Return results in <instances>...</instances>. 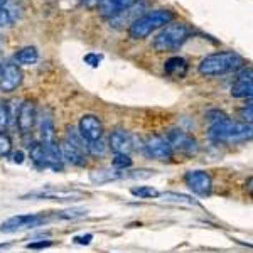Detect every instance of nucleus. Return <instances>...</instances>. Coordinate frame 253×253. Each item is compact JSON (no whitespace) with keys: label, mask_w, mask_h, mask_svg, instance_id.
Here are the masks:
<instances>
[{"label":"nucleus","mask_w":253,"mask_h":253,"mask_svg":"<svg viewBox=\"0 0 253 253\" xmlns=\"http://www.w3.org/2000/svg\"><path fill=\"white\" fill-rule=\"evenodd\" d=\"M243 66V58L233 51H221L208 54L205 59L199 63L198 71L203 76H221L233 73L238 68Z\"/></svg>","instance_id":"1"},{"label":"nucleus","mask_w":253,"mask_h":253,"mask_svg":"<svg viewBox=\"0 0 253 253\" xmlns=\"http://www.w3.org/2000/svg\"><path fill=\"white\" fill-rule=\"evenodd\" d=\"M172 19H174V14L169 9L150 10L133 20L132 26L128 27V36L137 41L145 39V38H149L154 31L161 29V27L167 26L169 22H172Z\"/></svg>","instance_id":"2"},{"label":"nucleus","mask_w":253,"mask_h":253,"mask_svg":"<svg viewBox=\"0 0 253 253\" xmlns=\"http://www.w3.org/2000/svg\"><path fill=\"white\" fill-rule=\"evenodd\" d=\"M191 29L186 22H169L164 26L159 34L154 38L152 46L157 52H167V51H175L189 39Z\"/></svg>","instance_id":"3"},{"label":"nucleus","mask_w":253,"mask_h":253,"mask_svg":"<svg viewBox=\"0 0 253 253\" xmlns=\"http://www.w3.org/2000/svg\"><path fill=\"white\" fill-rule=\"evenodd\" d=\"M210 137L216 142H242L252 137V125L223 118L210 126Z\"/></svg>","instance_id":"4"},{"label":"nucleus","mask_w":253,"mask_h":253,"mask_svg":"<svg viewBox=\"0 0 253 253\" xmlns=\"http://www.w3.org/2000/svg\"><path fill=\"white\" fill-rule=\"evenodd\" d=\"M167 144L170 145L172 152H179V154H186V156H196L199 150L198 142L193 135H189L187 132L181 128H172L167 132L166 135Z\"/></svg>","instance_id":"5"},{"label":"nucleus","mask_w":253,"mask_h":253,"mask_svg":"<svg viewBox=\"0 0 253 253\" xmlns=\"http://www.w3.org/2000/svg\"><path fill=\"white\" fill-rule=\"evenodd\" d=\"M83 191L78 189H61V187H47V189H41L22 196V199L34 198V199H51V201H80L84 198Z\"/></svg>","instance_id":"6"},{"label":"nucleus","mask_w":253,"mask_h":253,"mask_svg":"<svg viewBox=\"0 0 253 253\" xmlns=\"http://www.w3.org/2000/svg\"><path fill=\"white\" fill-rule=\"evenodd\" d=\"M47 218L42 214H19L5 219L0 226V233H14L19 230H27V228H36L46 223Z\"/></svg>","instance_id":"7"},{"label":"nucleus","mask_w":253,"mask_h":253,"mask_svg":"<svg viewBox=\"0 0 253 253\" xmlns=\"http://www.w3.org/2000/svg\"><path fill=\"white\" fill-rule=\"evenodd\" d=\"M22 71L17 64L14 63H0V91L2 93H12L15 91L20 83H22Z\"/></svg>","instance_id":"8"},{"label":"nucleus","mask_w":253,"mask_h":253,"mask_svg":"<svg viewBox=\"0 0 253 253\" xmlns=\"http://www.w3.org/2000/svg\"><path fill=\"white\" fill-rule=\"evenodd\" d=\"M184 182L194 194L199 196H208L213 189V179L206 170H189L184 175Z\"/></svg>","instance_id":"9"},{"label":"nucleus","mask_w":253,"mask_h":253,"mask_svg":"<svg viewBox=\"0 0 253 253\" xmlns=\"http://www.w3.org/2000/svg\"><path fill=\"white\" fill-rule=\"evenodd\" d=\"M17 126H19V132L22 135H27V133L32 132L34 128L36 122H38V108H36L34 101H22V105H19L17 110Z\"/></svg>","instance_id":"10"},{"label":"nucleus","mask_w":253,"mask_h":253,"mask_svg":"<svg viewBox=\"0 0 253 253\" xmlns=\"http://www.w3.org/2000/svg\"><path fill=\"white\" fill-rule=\"evenodd\" d=\"M80 135L84 138V142H95L103 137V124L96 115H83L78 125Z\"/></svg>","instance_id":"11"},{"label":"nucleus","mask_w":253,"mask_h":253,"mask_svg":"<svg viewBox=\"0 0 253 253\" xmlns=\"http://www.w3.org/2000/svg\"><path fill=\"white\" fill-rule=\"evenodd\" d=\"M145 150L152 159L156 161H170L172 159V149L167 144L166 137L162 135H150L145 140Z\"/></svg>","instance_id":"12"},{"label":"nucleus","mask_w":253,"mask_h":253,"mask_svg":"<svg viewBox=\"0 0 253 253\" xmlns=\"http://www.w3.org/2000/svg\"><path fill=\"white\" fill-rule=\"evenodd\" d=\"M108 147L112 149L113 154H118V156H128L133 150V138L128 132L125 130H113L110 133V140H108Z\"/></svg>","instance_id":"13"},{"label":"nucleus","mask_w":253,"mask_h":253,"mask_svg":"<svg viewBox=\"0 0 253 253\" xmlns=\"http://www.w3.org/2000/svg\"><path fill=\"white\" fill-rule=\"evenodd\" d=\"M138 3V0H101L96 5L98 14L103 19H113L117 17L120 12H124L128 7Z\"/></svg>","instance_id":"14"},{"label":"nucleus","mask_w":253,"mask_h":253,"mask_svg":"<svg viewBox=\"0 0 253 253\" xmlns=\"http://www.w3.org/2000/svg\"><path fill=\"white\" fill-rule=\"evenodd\" d=\"M253 95V80H252V68H245L235 80L231 86V96L235 98H248Z\"/></svg>","instance_id":"15"},{"label":"nucleus","mask_w":253,"mask_h":253,"mask_svg":"<svg viewBox=\"0 0 253 253\" xmlns=\"http://www.w3.org/2000/svg\"><path fill=\"white\" fill-rule=\"evenodd\" d=\"M59 150H61V157H63V161L68 162V164L76 166V167H83L84 164H86V152L80 150L78 147H75L71 142H68L66 138L61 140Z\"/></svg>","instance_id":"16"},{"label":"nucleus","mask_w":253,"mask_h":253,"mask_svg":"<svg viewBox=\"0 0 253 253\" xmlns=\"http://www.w3.org/2000/svg\"><path fill=\"white\" fill-rule=\"evenodd\" d=\"M39 118V137L41 144H49L54 142V122H52V115L49 110H44L42 115Z\"/></svg>","instance_id":"17"},{"label":"nucleus","mask_w":253,"mask_h":253,"mask_svg":"<svg viewBox=\"0 0 253 253\" xmlns=\"http://www.w3.org/2000/svg\"><path fill=\"white\" fill-rule=\"evenodd\" d=\"M142 10H144V7L137 5V3H135V5H132V7H128V9H125L124 12H120L117 17L110 19V24H112L113 27H122L124 24H128V27H130L133 20L140 17Z\"/></svg>","instance_id":"18"},{"label":"nucleus","mask_w":253,"mask_h":253,"mask_svg":"<svg viewBox=\"0 0 253 253\" xmlns=\"http://www.w3.org/2000/svg\"><path fill=\"white\" fill-rule=\"evenodd\" d=\"M187 68H189L187 66V61L184 58H179V56L167 59L164 63L166 75L172 76V78H184L187 75Z\"/></svg>","instance_id":"19"},{"label":"nucleus","mask_w":253,"mask_h":253,"mask_svg":"<svg viewBox=\"0 0 253 253\" xmlns=\"http://www.w3.org/2000/svg\"><path fill=\"white\" fill-rule=\"evenodd\" d=\"M44 145V154H46V167H51V169H63V157H61V150L59 145L56 142H49V144H42Z\"/></svg>","instance_id":"20"},{"label":"nucleus","mask_w":253,"mask_h":253,"mask_svg":"<svg viewBox=\"0 0 253 253\" xmlns=\"http://www.w3.org/2000/svg\"><path fill=\"white\" fill-rule=\"evenodd\" d=\"M124 177L118 169H96L89 172V181L95 182V184H107V182L117 181V179Z\"/></svg>","instance_id":"21"},{"label":"nucleus","mask_w":253,"mask_h":253,"mask_svg":"<svg viewBox=\"0 0 253 253\" xmlns=\"http://www.w3.org/2000/svg\"><path fill=\"white\" fill-rule=\"evenodd\" d=\"M39 59V52L34 46H27L22 47L20 51L15 52V61L19 64H24V66H31V64H36Z\"/></svg>","instance_id":"22"},{"label":"nucleus","mask_w":253,"mask_h":253,"mask_svg":"<svg viewBox=\"0 0 253 253\" xmlns=\"http://www.w3.org/2000/svg\"><path fill=\"white\" fill-rule=\"evenodd\" d=\"M29 157L38 167H46V154H44V145L41 142H34L29 145Z\"/></svg>","instance_id":"23"},{"label":"nucleus","mask_w":253,"mask_h":253,"mask_svg":"<svg viewBox=\"0 0 253 253\" xmlns=\"http://www.w3.org/2000/svg\"><path fill=\"white\" fill-rule=\"evenodd\" d=\"M159 198H162V201L166 203H174V205H198V201H194L191 196L187 194H179V193H164L159 194Z\"/></svg>","instance_id":"24"},{"label":"nucleus","mask_w":253,"mask_h":253,"mask_svg":"<svg viewBox=\"0 0 253 253\" xmlns=\"http://www.w3.org/2000/svg\"><path fill=\"white\" fill-rule=\"evenodd\" d=\"M64 138H66L68 142H71L75 147H78L80 150H83V152L88 154L86 150V142H84V138L80 135L78 128H75V126H68L66 128V135H64Z\"/></svg>","instance_id":"25"},{"label":"nucleus","mask_w":253,"mask_h":253,"mask_svg":"<svg viewBox=\"0 0 253 253\" xmlns=\"http://www.w3.org/2000/svg\"><path fill=\"white\" fill-rule=\"evenodd\" d=\"M130 193L132 196H135V198H140V199H150V198H159V191L156 187L152 186H138V187H132L130 189Z\"/></svg>","instance_id":"26"},{"label":"nucleus","mask_w":253,"mask_h":253,"mask_svg":"<svg viewBox=\"0 0 253 253\" xmlns=\"http://www.w3.org/2000/svg\"><path fill=\"white\" fill-rule=\"evenodd\" d=\"M10 124V110L7 101L0 100V133L5 132L7 126Z\"/></svg>","instance_id":"27"},{"label":"nucleus","mask_w":253,"mask_h":253,"mask_svg":"<svg viewBox=\"0 0 253 253\" xmlns=\"http://www.w3.org/2000/svg\"><path fill=\"white\" fill-rule=\"evenodd\" d=\"M108 147L105 145L103 138H100V140H95V142H88L86 144V150L88 154H91V156H103L105 152H107Z\"/></svg>","instance_id":"28"},{"label":"nucleus","mask_w":253,"mask_h":253,"mask_svg":"<svg viewBox=\"0 0 253 253\" xmlns=\"http://www.w3.org/2000/svg\"><path fill=\"white\" fill-rule=\"evenodd\" d=\"M12 152V138L5 132L0 133V157H7Z\"/></svg>","instance_id":"29"},{"label":"nucleus","mask_w":253,"mask_h":253,"mask_svg":"<svg viewBox=\"0 0 253 253\" xmlns=\"http://www.w3.org/2000/svg\"><path fill=\"white\" fill-rule=\"evenodd\" d=\"M112 164H113V169H118V170L128 169V167L132 166V159H130V156H118V154H115Z\"/></svg>","instance_id":"30"},{"label":"nucleus","mask_w":253,"mask_h":253,"mask_svg":"<svg viewBox=\"0 0 253 253\" xmlns=\"http://www.w3.org/2000/svg\"><path fill=\"white\" fill-rule=\"evenodd\" d=\"M58 218H63V219H76V218H83L86 216V211L84 210H68V211H59Z\"/></svg>","instance_id":"31"},{"label":"nucleus","mask_w":253,"mask_h":253,"mask_svg":"<svg viewBox=\"0 0 253 253\" xmlns=\"http://www.w3.org/2000/svg\"><path fill=\"white\" fill-rule=\"evenodd\" d=\"M252 110H253L252 101H248V105H245V107L240 110V118H242L243 124H250L252 125V118H253Z\"/></svg>","instance_id":"32"},{"label":"nucleus","mask_w":253,"mask_h":253,"mask_svg":"<svg viewBox=\"0 0 253 253\" xmlns=\"http://www.w3.org/2000/svg\"><path fill=\"white\" fill-rule=\"evenodd\" d=\"M101 59H103V56H101V54H95V52H89V54L84 56V63L89 64L91 68H96L98 64L101 63Z\"/></svg>","instance_id":"33"},{"label":"nucleus","mask_w":253,"mask_h":253,"mask_svg":"<svg viewBox=\"0 0 253 253\" xmlns=\"http://www.w3.org/2000/svg\"><path fill=\"white\" fill-rule=\"evenodd\" d=\"M12 22V17H10V12L3 7H0V26H7V24Z\"/></svg>","instance_id":"34"},{"label":"nucleus","mask_w":253,"mask_h":253,"mask_svg":"<svg viewBox=\"0 0 253 253\" xmlns=\"http://www.w3.org/2000/svg\"><path fill=\"white\" fill-rule=\"evenodd\" d=\"M208 118L211 120V124H214V122H219L223 120V118H226V115H224L223 112H218V110H213V112L208 113Z\"/></svg>","instance_id":"35"},{"label":"nucleus","mask_w":253,"mask_h":253,"mask_svg":"<svg viewBox=\"0 0 253 253\" xmlns=\"http://www.w3.org/2000/svg\"><path fill=\"white\" fill-rule=\"evenodd\" d=\"M12 161H14L15 164H22V162H24V154L20 152V150L14 152V154H12Z\"/></svg>","instance_id":"36"},{"label":"nucleus","mask_w":253,"mask_h":253,"mask_svg":"<svg viewBox=\"0 0 253 253\" xmlns=\"http://www.w3.org/2000/svg\"><path fill=\"white\" fill-rule=\"evenodd\" d=\"M91 238H93L91 235H86V236H76L75 242H76V243H81V245H88L89 242H91Z\"/></svg>","instance_id":"37"},{"label":"nucleus","mask_w":253,"mask_h":253,"mask_svg":"<svg viewBox=\"0 0 253 253\" xmlns=\"http://www.w3.org/2000/svg\"><path fill=\"white\" fill-rule=\"evenodd\" d=\"M29 248H44V247H51V243L49 242H41V243H31L27 245Z\"/></svg>","instance_id":"38"},{"label":"nucleus","mask_w":253,"mask_h":253,"mask_svg":"<svg viewBox=\"0 0 253 253\" xmlns=\"http://www.w3.org/2000/svg\"><path fill=\"white\" fill-rule=\"evenodd\" d=\"M101 0H84V3H86L88 7H95V5H98Z\"/></svg>","instance_id":"39"},{"label":"nucleus","mask_w":253,"mask_h":253,"mask_svg":"<svg viewBox=\"0 0 253 253\" xmlns=\"http://www.w3.org/2000/svg\"><path fill=\"white\" fill-rule=\"evenodd\" d=\"M7 3V0H0V7H3Z\"/></svg>","instance_id":"40"},{"label":"nucleus","mask_w":253,"mask_h":253,"mask_svg":"<svg viewBox=\"0 0 253 253\" xmlns=\"http://www.w3.org/2000/svg\"><path fill=\"white\" fill-rule=\"evenodd\" d=\"M0 44H2V41H0ZM0 63H2V51H0Z\"/></svg>","instance_id":"41"},{"label":"nucleus","mask_w":253,"mask_h":253,"mask_svg":"<svg viewBox=\"0 0 253 253\" xmlns=\"http://www.w3.org/2000/svg\"><path fill=\"white\" fill-rule=\"evenodd\" d=\"M81 3H84V0H81Z\"/></svg>","instance_id":"42"}]
</instances>
